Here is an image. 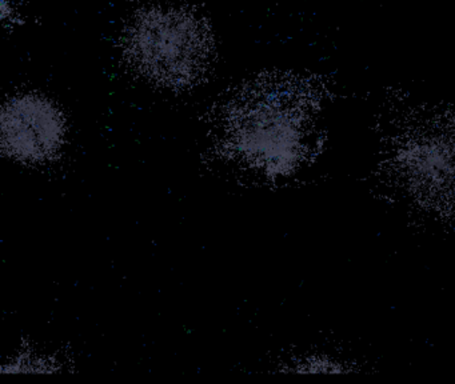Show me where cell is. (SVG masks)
Masks as SVG:
<instances>
[{
    "label": "cell",
    "mask_w": 455,
    "mask_h": 384,
    "mask_svg": "<svg viewBox=\"0 0 455 384\" xmlns=\"http://www.w3.org/2000/svg\"><path fill=\"white\" fill-rule=\"evenodd\" d=\"M124 53L142 76L166 87H185L206 71L212 34L194 13L156 8L132 21Z\"/></svg>",
    "instance_id": "obj_1"
},
{
    "label": "cell",
    "mask_w": 455,
    "mask_h": 384,
    "mask_svg": "<svg viewBox=\"0 0 455 384\" xmlns=\"http://www.w3.org/2000/svg\"><path fill=\"white\" fill-rule=\"evenodd\" d=\"M276 96H262L257 98V104L249 101V106H241L244 116L235 119L236 141L241 149L249 152L266 154L267 149H289L294 146V136L298 131L294 127V117L282 107H275Z\"/></svg>",
    "instance_id": "obj_3"
},
{
    "label": "cell",
    "mask_w": 455,
    "mask_h": 384,
    "mask_svg": "<svg viewBox=\"0 0 455 384\" xmlns=\"http://www.w3.org/2000/svg\"><path fill=\"white\" fill-rule=\"evenodd\" d=\"M65 122L46 99H12L2 115V147L20 162H44L62 147Z\"/></svg>",
    "instance_id": "obj_2"
}]
</instances>
